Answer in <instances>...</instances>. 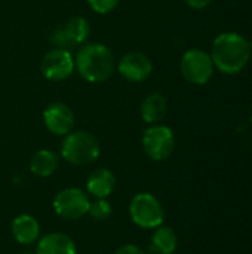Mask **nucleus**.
<instances>
[{
    "instance_id": "obj_7",
    "label": "nucleus",
    "mask_w": 252,
    "mask_h": 254,
    "mask_svg": "<svg viewBox=\"0 0 252 254\" xmlns=\"http://www.w3.org/2000/svg\"><path fill=\"white\" fill-rule=\"evenodd\" d=\"M91 199L88 193L79 188H65L53 198L55 213L65 220H76L88 214Z\"/></svg>"
},
{
    "instance_id": "obj_11",
    "label": "nucleus",
    "mask_w": 252,
    "mask_h": 254,
    "mask_svg": "<svg viewBox=\"0 0 252 254\" xmlns=\"http://www.w3.org/2000/svg\"><path fill=\"white\" fill-rule=\"evenodd\" d=\"M36 254H77V249L68 235L50 232L37 241Z\"/></svg>"
},
{
    "instance_id": "obj_17",
    "label": "nucleus",
    "mask_w": 252,
    "mask_h": 254,
    "mask_svg": "<svg viewBox=\"0 0 252 254\" xmlns=\"http://www.w3.org/2000/svg\"><path fill=\"white\" fill-rule=\"evenodd\" d=\"M62 25L74 46L83 45L91 36V25L88 19L83 16H73L68 21H65Z\"/></svg>"
},
{
    "instance_id": "obj_1",
    "label": "nucleus",
    "mask_w": 252,
    "mask_h": 254,
    "mask_svg": "<svg viewBox=\"0 0 252 254\" xmlns=\"http://www.w3.org/2000/svg\"><path fill=\"white\" fill-rule=\"evenodd\" d=\"M251 54V43L242 34L227 31L215 37L209 55L221 73L238 74L247 67Z\"/></svg>"
},
{
    "instance_id": "obj_9",
    "label": "nucleus",
    "mask_w": 252,
    "mask_h": 254,
    "mask_svg": "<svg viewBox=\"0 0 252 254\" xmlns=\"http://www.w3.org/2000/svg\"><path fill=\"white\" fill-rule=\"evenodd\" d=\"M43 122L53 135H67L74 127V113L65 103L53 101L43 110Z\"/></svg>"
},
{
    "instance_id": "obj_13",
    "label": "nucleus",
    "mask_w": 252,
    "mask_h": 254,
    "mask_svg": "<svg viewBox=\"0 0 252 254\" xmlns=\"http://www.w3.org/2000/svg\"><path fill=\"white\" fill-rule=\"evenodd\" d=\"M86 189L92 196L105 199L116 189V176L107 168H98L89 174Z\"/></svg>"
},
{
    "instance_id": "obj_20",
    "label": "nucleus",
    "mask_w": 252,
    "mask_h": 254,
    "mask_svg": "<svg viewBox=\"0 0 252 254\" xmlns=\"http://www.w3.org/2000/svg\"><path fill=\"white\" fill-rule=\"evenodd\" d=\"M86 1L94 12L100 15H105V13L113 12L119 6L120 0H86Z\"/></svg>"
},
{
    "instance_id": "obj_6",
    "label": "nucleus",
    "mask_w": 252,
    "mask_h": 254,
    "mask_svg": "<svg viewBox=\"0 0 252 254\" xmlns=\"http://www.w3.org/2000/svg\"><path fill=\"white\" fill-rule=\"evenodd\" d=\"M143 149L146 155L156 162L168 159L175 149V135L166 125L154 124L143 135Z\"/></svg>"
},
{
    "instance_id": "obj_2",
    "label": "nucleus",
    "mask_w": 252,
    "mask_h": 254,
    "mask_svg": "<svg viewBox=\"0 0 252 254\" xmlns=\"http://www.w3.org/2000/svg\"><path fill=\"white\" fill-rule=\"evenodd\" d=\"M116 57L113 51L102 43H83L74 57L77 73L91 83L108 80L116 70Z\"/></svg>"
},
{
    "instance_id": "obj_18",
    "label": "nucleus",
    "mask_w": 252,
    "mask_h": 254,
    "mask_svg": "<svg viewBox=\"0 0 252 254\" xmlns=\"http://www.w3.org/2000/svg\"><path fill=\"white\" fill-rule=\"evenodd\" d=\"M88 214L97 222H104L111 216V205L104 198H97L94 202H91Z\"/></svg>"
},
{
    "instance_id": "obj_10",
    "label": "nucleus",
    "mask_w": 252,
    "mask_h": 254,
    "mask_svg": "<svg viewBox=\"0 0 252 254\" xmlns=\"http://www.w3.org/2000/svg\"><path fill=\"white\" fill-rule=\"evenodd\" d=\"M116 68L129 82H144L153 71V63L143 52H128L120 58Z\"/></svg>"
},
{
    "instance_id": "obj_16",
    "label": "nucleus",
    "mask_w": 252,
    "mask_h": 254,
    "mask_svg": "<svg viewBox=\"0 0 252 254\" xmlns=\"http://www.w3.org/2000/svg\"><path fill=\"white\" fill-rule=\"evenodd\" d=\"M178 238L172 228L159 226L151 237V247L157 254H172L177 250Z\"/></svg>"
},
{
    "instance_id": "obj_21",
    "label": "nucleus",
    "mask_w": 252,
    "mask_h": 254,
    "mask_svg": "<svg viewBox=\"0 0 252 254\" xmlns=\"http://www.w3.org/2000/svg\"><path fill=\"white\" fill-rule=\"evenodd\" d=\"M114 254H146L144 250H141L138 246H134V244H125L122 247H119Z\"/></svg>"
},
{
    "instance_id": "obj_3",
    "label": "nucleus",
    "mask_w": 252,
    "mask_h": 254,
    "mask_svg": "<svg viewBox=\"0 0 252 254\" xmlns=\"http://www.w3.org/2000/svg\"><path fill=\"white\" fill-rule=\"evenodd\" d=\"M100 141L89 131H71L61 143V156L73 165H89L100 156Z\"/></svg>"
},
{
    "instance_id": "obj_14",
    "label": "nucleus",
    "mask_w": 252,
    "mask_h": 254,
    "mask_svg": "<svg viewBox=\"0 0 252 254\" xmlns=\"http://www.w3.org/2000/svg\"><path fill=\"white\" fill-rule=\"evenodd\" d=\"M166 112H168V101L159 92L149 94L143 100L141 107H140V115H141L143 121L150 125L159 124L165 118Z\"/></svg>"
},
{
    "instance_id": "obj_12",
    "label": "nucleus",
    "mask_w": 252,
    "mask_h": 254,
    "mask_svg": "<svg viewBox=\"0 0 252 254\" xmlns=\"http://www.w3.org/2000/svg\"><path fill=\"white\" fill-rule=\"evenodd\" d=\"M12 235L16 243L22 246H31L39 240L40 225L30 214H19L12 222Z\"/></svg>"
},
{
    "instance_id": "obj_22",
    "label": "nucleus",
    "mask_w": 252,
    "mask_h": 254,
    "mask_svg": "<svg viewBox=\"0 0 252 254\" xmlns=\"http://www.w3.org/2000/svg\"><path fill=\"white\" fill-rule=\"evenodd\" d=\"M184 3H186L189 7L199 10V9H205L206 6H209V4L212 3V0H184Z\"/></svg>"
},
{
    "instance_id": "obj_4",
    "label": "nucleus",
    "mask_w": 252,
    "mask_h": 254,
    "mask_svg": "<svg viewBox=\"0 0 252 254\" xmlns=\"http://www.w3.org/2000/svg\"><path fill=\"white\" fill-rule=\"evenodd\" d=\"M129 214L132 222L144 229H156L165 220V210L160 201L147 192L134 196L129 205Z\"/></svg>"
},
{
    "instance_id": "obj_5",
    "label": "nucleus",
    "mask_w": 252,
    "mask_h": 254,
    "mask_svg": "<svg viewBox=\"0 0 252 254\" xmlns=\"http://www.w3.org/2000/svg\"><path fill=\"white\" fill-rule=\"evenodd\" d=\"M215 65L211 55L202 49H189L183 54L180 61V71L183 77L192 85H205L211 80Z\"/></svg>"
},
{
    "instance_id": "obj_19",
    "label": "nucleus",
    "mask_w": 252,
    "mask_h": 254,
    "mask_svg": "<svg viewBox=\"0 0 252 254\" xmlns=\"http://www.w3.org/2000/svg\"><path fill=\"white\" fill-rule=\"evenodd\" d=\"M48 39H49V42H50L55 48L67 49V51H70L71 48H74V45H73V42L70 40V37H68V34H67V31H65V28H64L62 24L53 27V28L50 30Z\"/></svg>"
},
{
    "instance_id": "obj_15",
    "label": "nucleus",
    "mask_w": 252,
    "mask_h": 254,
    "mask_svg": "<svg viewBox=\"0 0 252 254\" xmlns=\"http://www.w3.org/2000/svg\"><path fill=\"white\" fill-rule=\"evenodd\" d=\"M59 164V158L55 152L42 149L36 152L30 161V170L37 177H49L52 176Z\"/></svg>"
},
{
    "instance_id": "obj_8",
    "label": "nucleus",
    "mask_w": 252,
    "mask_h": 254,
    "mask_svg": "<svg viewBox=\"0 0 252 254\" xmlns=\"http://www.w3.org/2000/svg\"><path fill=\"white\" fill-rule=\"evenodd\" d=\"M74 58L70 51L53 48L48 51L40 63V70L45 79L58 82L70 77L74 71Z\"/></svg>"
}]
</instances>
